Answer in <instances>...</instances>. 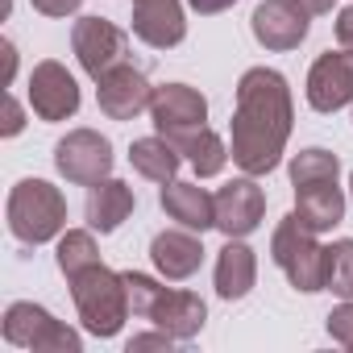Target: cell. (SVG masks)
<instances>
[{
  "instance_id": "6da1fadb",
  "label": "cell",
  "mask_w": 353,
  "mask_h": 353,
  "mask_svg": "<svg viewBox=\"0 0 353 353\" xmlns=\"http://www.w3.org/2000/svg\"><path fill=\"white\" fill-rule=\"evenodd\" d=\"M295 125V100L291 83L274 67H250L237 79V108L229 125V154L241 166V174H262L279 170L287 137Z\"/></svg>"
},
{
  "instance_id": "7a4b0ae2",
  "label": "cell",
  "mask_w": 353,
  "mask_h": 353,
  "mask_svg": "<svg viewBox=\"0 0 353 353\" xmlns=\"http://www.w3.org/2000/svg\"><path fill=\"white\" fill-rule=\"evenodd\" d=\"M5 221L21 245H46L67 233V196L46 179H21L9 192Z\"/></svg>"
},
{
  "instance_id": "3957f363",
  "label": "cell",
  "mask_w": 353,
  "mask_h": 353,
  "mask_svg": "<svg viewBox=\"0 0 353 353\" xmlns=\"http://www.w3.org/2000/svg\"><path fill=\"white\" fill-rule=\"evenodd\" d=\"M71 283V299H75V312L83 320V328L92 336H117L121 324L133 316L129 307V291H125V274L108 270L104 262L79 270L67 279Z\"/></svg>"
},
{
  "instance_id": "277c9868",
  "label": "cell",
  "mask_w": 353,
  "mask_h": 353,
  "mask_svg": "<svg viewBox=\"0 0 353 353\" xmlns=\"http://www.w3.org/2000/svg\"><path fill=\"white\" fill-rule=\"evenodd\" d=\"M316 237L320 233H312L295 212H287L274 225V233H270V258H274V266L303 295H316V291L328 287V245H320Z\"/></svg>"
},
{
  "instance_id": "5b68a950",
  "label": "cell",
  "mask_w": 353,
  "mask_h": 353,
  "mask_svg": "<svg viewBox=\"0 0 353 353\" xmlns=\"http://www.w3.org/2000/svg\"><path fill=\"white\" fill-rule=\"evenodd\" d=\"M0 332H5L9 345L34 349V353H79L83 349V341L71 324L54 320L42 303H30V299L9 303L5 320H0Z\"/></svg>"
},
{
  "instance_id": "8992f818",
  "label": "cell",
  "mask_w": 353,
  "mask_h": 353,
  "mask_svg": "<svg viewBox=\"0 0 353 353\" xmlns=\"http://www.w3.org/2000/svg\"><path fill=\"white\" fill-rule=\"evenodd\" d=\"M112 162H117L112 141L104 133H96V129H71L54 145V166H59L63 179L75 183V188H92V183L108 179Z\"/></svg>"
},
{
  "instance_id": "52a82bcc",
  "label": "cell",
  "mask_w": 353,
  "mask_h": 353,
  "mask_svg": "<svg viewBox=\"0 0 353 353\" xmlns=\"http://www.w3.org/2000/svg\"><path fill=\"white\" fill-rule=\"evenodd\" d=\"M71 50H75L79 67L92 79H100L104 71H112L117 63H125L129 34L121 26L104 21V17H75V26H71Z\"/></svg>"
},
{
  "instance_id": "ba28073f",
  "label": "cell",
  "mask_w": 353,
  "mask_h": 353,
  "mask_svg": "<svg viewBox=\"0 0 353 353\" xmlns=\"http://www.w3.org/2000/svg\"><path fill=\"white\" fill-rule=\"evenodd\" d=\"M30 108L38 121H71L79 112V83L59 59H42L30 71Z\"/></svg>"
},
{
  "instance_id": "9c48e42d",
  "label": "cell",
  "mask_w": 353,
  "mask_h": 353,
  "mask_svg": "<svg viewBox=\"0 0 353 353\" xmlns=\"http://www.w3.org/2000/svg\"><path fill=\"white\" fill-rule=\"evenodd\" d=\"M150 100H154V88L145 71H137L133 63H117L96 79V104L108 121H133L141 108H150Z\"/></svg>"
},
{
  "instance_id": "30bf717a",
  "label": "cell",
  "mask_w": 353,
  "mask_h": 353,
  "mask_svg": "<svg viewBox=\"0 0 353 353\" xmlns=\"http://www.w3.org/2000/svg\"><path fill=\"white\" fill-rule=\"evenodd\" d=\"M307 104L316 112H341L353 104V50H324L307 71Z\"/></svg>"
},
{
  "instance_id": "8fae6325",
  "label": "cell",
  "mask_w": 353,
  "mask_h": 353,
  "mask_svg": "<svg viewBox=\"0 0 353 353\" xmlns=\"http://www.w3.org/2000/svg\"><path fill=\"white\" fill-rule=\"evenodd\" d=\"M250 30H254V42L283 54V50H295L307 30H312V17L295 5V0H262L250 17Z\"/></svg>"
},
{
  "instance_id": "7c38bea8",
  "label": "cell",
  "mask_w": 353,
  "mask_h": 353,
  "mask_svg": "<svg viewBox=\"0 0 353 353\" xmlns=\"http://www.w3.org/2000/svg\"><path fill=\"white\" fill-rule=\"evenodd\" d=\"M262 216H266V192L258 188L254 174H241L216 192V229L225 237H250L262 225Z\"/></svg>"
},
{
  "instance_id": "4fadbf2b",
  "label": "cell",
  "mask_w": 353,
  "mask_h": 353,
  "mask_svg": "<svg viewBox=\"0 0 353 353\" xmlns=\"http://www.w3.org/2000/svg\"><path fill=\"white\" fill-rule=\"evenodd\" d=\"M145 320H154V328H166L174 341H196L204 332V324H208V303L196 291L162 287V295L154 299Z\"/></svg>"
},
{
  "instance_id": "5bb4252c",
  "label": "cell",
  "mask_w": 353,
  "mask_h": 353,
  "mask_svg": "<svg viewBox=\"0 0 353 353\" xmlns=\"http://www.w3.org/2000/svg\"><path fill=\"white\" fill-rule=\"evenodd\" d=\"M150 117H154V129L158 133L192 129V125H204L208 121V100L192 83H162V88H154Z\"/></svg>"
},
{
  "instance_id": "9a60e30c",
  "label": "cell",
  "mask_w": 353,
  "mask_h": 353,
  "mask_svg": "<svg viewBox=\"0 0 353 353\" xmlns=\"http://www.w3.org/2000/svg\"><path fill=\"white\" fill-rule=\"evenodd\" d=\"M133 34L154 46V50H170L188 38V17L179 0H133Z\"/></svg>"
},
{
  "instance_id": "2e32d148",
  "label": "cell",
  "mask_w": 353,
  "mask_h": 353,
  "mask_svg": "<svg viewBox=\"0 0 353 353\" xmlns=\"http://www.w3.org/2000/svg\"><path fill=\"white\" fill-rule=\"evenodd\" d=\"M150 258H154L162 279L183 283V279H192L204 266V241L196 237V229H183V225L179 229H162L150 241Z\"/></svg>"
},
{
  "instance_id": "e0dca14e",
  "label": "cell",
  "mask_w": 353,
  "mask_h": 353,
  "mask_svg": "<svg viewBox=\"0 0 353 353\" xmlns=\"http://www.w3.org/2000/svg\"><path fill=\"white\" fill-rule=\"evenodd\" d=\"M158 204H162V212H166L174 225H183V229H196V233L216 229V196L204 192L200 183L170 179V183H162Z\"/></svg>"
},
{
  "instance_id": "ac0fdd59",
  "label": "cell",
  "mask_w": 353,
  "mask_h": 353,
  "mask_svg": "<svg viewBox=\"0 0 353 353\" xmlns=\"http://www.w3.org/2000/svg\"><path fill=\"white\" fill-rule=\"evenodd\" d=\"M133 208H137L133 188L125 179H112V174H108V179H100V183H92L88 188V200H83V216H88V225L96 233H117L133 216Z\"/></svg>"
},
{
  "instance_id": "d6986e66",
  "label": "cell",
  "mask_w": 353,
  "mask_h": 353,
  "mask_svg": "<svg viewBox=\"0 0 353 353\" xmlns=\"http://www.w3.org/2000/svg\"><path fill=\"white\" fill-rule=\"evenodd\" d=\"M212 283H216V295L225 303H237L254 291L258 283V258L254 250L245 245V237H229L216 254V270H212Z\"/></svg>"
},
{
  "instance_id": "ffe728a7",
  "label": "cell",
  "mask_w": 353,
  "mask_h": 353,
  "mask_svg": "<svg viewBox=\"0 0 353 353\" xmlns=\"http://www.w3.org/2000/svg\"><path fill=\"white\" fill-rule=\"evenodd\" d=\"M174 150H179L192 166H196V174L200 179H212V174H221L225 170V162L233 158L229 154V145H225V137L221 133H212L208 125H192V129H174V133H162Z\"/></svg>"
},
{
  "instance_id": "44dd1931",
  "label": "cell",
  "mask_w": 353,
  "mask_h": 353,
  "mask_svg": "<svg viewBox=\"0 0 353 353\" xmlns=\"http://www.w3.org/2000/svg\"><path fill=\"white\" fill-rule=\"evenodd\" d=\"M295 216H299L312 233L336 229V225L345 221V192L336 188V179L295 188Z\"/></svg>"
},
{
  "instance_id": "7402d4cb",
  "label": "cell",
  "mask_w": 353,
  "mask_h": 353,
  "mask_svg": "<svg viewBox=\"0 0 353 353\" xmlns=\"http://www.w3.org/2000/svg\"><path fill=\"white\" fill-rule=\"evenodd\" d=\"M179 162H183V154L174 150L162 133L137 137V141L129 145V166L141 174V179H150V183H170L174 170H179Z\"/></svg>"
},
{
  "instance_id": "603a6c76",
  "label": "cell",
  "mask_w": 353,
  "mask_h": 353,
  "mask_svg": "<svg viewBox=\"0 0 353 353\" xmlns=\"http://www.w3.org/2000/svg\"><path fill=\"white\" fill-rule=\"evenodd\" d=\"M92 233H96V229H67V233L59 237L54 262H59V270H63L67 279L100 262V245H96V237H92Z\"/></svg>"
},
{
  "instance_id": "cb8c5ba5",
  "label": "cell",
  "mask_w": 353,
  "mask_h": 353,
  "mask_svg": "<svg viewBox=\"0 0 353 353\" xmlns=\"http://www.w3.org/2000/svg\"><path fill=\"white\" fill-rule=\"evenodd\" d=\"M291 188H303V183H324V179H336L341 174V158L324 145H307L291 158Z\"/></svg>"
},
{
  "instance_id": "d4e9b609",
  "label": "cell",
  "mask_w": 353,
  "mask_h": 353,
  "mask_svg": "<svg viewBox=\"0 0 353 353\" xmlns=\"http://www.w3.org/2000/svg\"><path fill=\"white\" fill-rule=\"evenodd\" d=\"M341 299H353V237H341L328 245V287Z\"/></svg>"
},
{
  "instance_id": "484cf974",
  "label": "cell",
  "mask_w": 353,
  "mask_h": 353,
  "mask_svg": "<svg viewBox=\"0 0 353 353\" xmlns=\"http://www.w3.org/2000/svg\"><path fill=\"white\" fill-rule=\"evenodd\" d=\"M121 274H125V291H129V307H133V316H150L154 299L162 295V283L150 279V274H141V270H121Z\"/></svg>"
},
{
  "instance_id": "4316f807",
  "label": "cell",
  "mask_w": 353,
  "mask_h": 353,
  "mask_svg": "<svg viewBox=\"0 0 353 353\" xmlns=\"http://www.w3.org/2000/svg\"><path fill=\"white\" fill-rule=\"evenodd\" d=\"M324 328H328V336H332L336 345L353 349V299H341V303L324 316Z\"/></svg>"
},
{
  "instance_id": "83f0119b",
  "label": "cell",
  "mask_w": 353,
  "mask_h": 353,
  "mask_svg": "<svg viewBox=\"0 0 353 353\" xmlns=\"http://www.w3.org/2000/svg\"><path fill=\"white\" fill-rule=\"evenodd\" d=\"M170 345H174V336H170L166 328H158V332H137V336L129 341V353H141V349H166V353H170Z\"/></svg>"
},
{
  "instance_id": "f1b7e54d",
  "label": "cell",
  "mask_w": 353,
  "mask_h": 353,
  "mask_svg": "<svg viewBox=\"0 0 353 353\" xmlns=\"http://www.w3.org/2000/svg\"><path fill=\"white\" fill-rule=\"evenodd\" d=\"M30 5H34L42 17H71L83 0H30Z\"/></svg>"
},
{
  "instance_id": "f546056e",
  "label": "cell",
  "mask_w": 353,
  "mask_h": 353,
  "mask_svg": "<svg viewBox=\"0 0 353 353\" xmlns=\"http://www.w3.org/2000/svg\"><path fill=\"white\" fill-rule=\"evenodd\" d=\"M336 42H341L345 50H353V5H345V9L336 13Z\"/></svg>"
},
{
  "instance_id": "4dcf8cb0",
  "label": "cell",
  "mask_w": 353,
  "mask_h": 353,
  "mask_svg": "<svg viewBox=\"0 0 353 353\" xmlns=\"http://www.w3.org/2000/svg\"><path fill=\"white\" fill-rule=\"evenodd\" d=\"M26 129V112H21V104L9 96V112H5V137H17Z\"/></svg>"
},
{
  "instance_id": "1f68e13d",
  "label": "cell",
  "mask_w": 353,
  "mask_h": 353,
  "mask_svg": "<svg viewBox=\"0 0 353 353\" xmlns=\"http://www.w3.org/2000/svg\"><path fill=\"white\" fill-rule=\"evenodd\" d=\"M188 5L200 13V17H216V13H225V9H233L237 0H188Z\"/></svg>"
},
{
  "instance_id": "d6a6232c",
  "label": "cell",
  "mask_w": 353,
  "mask_h": 353,
  "mask_svg": "<svg viewBox=\"0 0 353 353\" xmlns=\"http://www.w3.org/2000/svg\"><path fill=\"white\" fill-rule=\"evenodd\" d=\"M295 5H299L307 17H324V13H332V0H295Z\"/></svg>"
},
{
  "instance_id": "836d02e7",
  "label": "cell",
  "mask_w": 353,
  "mask_h": 353,
  "mask_svg": "<svg viewBox=\"0 0 353 353\" xmlns=\"http://www.w3.org/2000/svg\"><path fill=\"white\" fill-rule=\"evenodd\" d=\"M13 71H17V50L13 42H5V83H13Z\"/></svg>"
},
{
  "instance_id": "e575fe53",
  "label": "cell",
  "mask_w": 353,
  "mask_h": 353,
  "mask_svg": "<svg viewBox=\"0 0 353 353\" xmlns=\"http://www.w3.org/2000/svg\"><path fill=\"white\" fill-rule=\"evenodd\" d=\"M349 196H353V174H349Z\"/></svg>"
}]
</instances>
